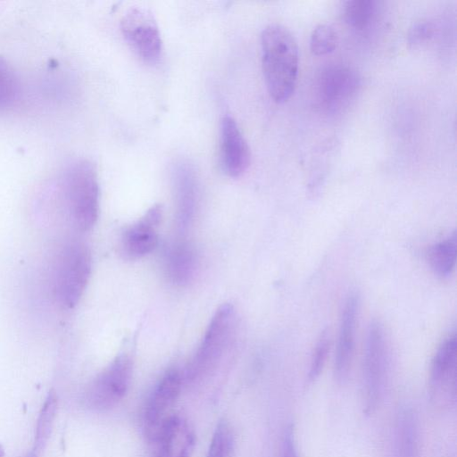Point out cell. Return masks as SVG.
<instances>
[{
	"mask_svg": "<svg viewBox=\"0 0 457 457\" xmlns=\"http://www.w3.org/2000/svg\"><path fill=\"white\" fill-rule=\"evenodd\" d=\"M262 66L267 89L277 103L293 95L299 69V50L292 32L286 26L272 23L261 35Z\"/></svg>",
	"mask_w": 457,
	"mask_h": 457,
	"instance_id": "1",
	"label": "cell"
},
{
	"mask_svg": "<svg viewBox=\"0 0 457 457\" xmlns=\"http://www.w3.org/2000/svg\"><path fill=\"white\" fill-rule=\"evenodd\" d=\"M59 198L71 226L86 232L96 223L99 210V185L95 165L87 160L71 163L59 185Z\"/></svg>",
	"mask_w": 457,
	"mask_h": 457,
	"instance_id": "2",
	"label": "cell"
},
{
	"mask_svg": "<svg viewBox=\"0 0 457 457\" xmlns=\"http://www.w3.org/2000/svg\"><path fill=\"white\" fill-rule=\"evenodd\" d=\"M90 270L91 255L84 243L69 239L57 245L50 264L54 300L64 308H73L87 287Z\"/></svg>",
	"mask_w": 457,
	"mask_h": 457,
	"instance_id": "3",
	"label": "cell"
},
{
	"mask_svg": "<svg viewBox=\"0 0 457 457\" xmlns=\"http://www.w3.org/2000/svg\"><path fill=\"white\" fill-rule=\"evenodd\" d=\"M234 320V310L228 303L221 305L215 312L197 350L186 368L184 382H200L215 370L230 341Z\"/></svg>",
	"mask_w": 457,
	"mask_h": 457,
	"instance_id": "4",
	"label": "cell"
},
{
	"mask_svg": "<svg viewBox=\"0 0 457 457\" xmlns=\"http://www.w3.org/2000/svg\"><path fill=\"white\" fill-rule=\"evenodd\" d=\"M387 347L382 324L372 321L368 328L362 370L363 408L372 414L380 403L386 382Z\"/></svg>",
	"mask_w": 457,
	"mask_h": 457,
	"instance_id": "5",
	"label": "cell"
},
{
	"mask_svg": "<svg viewBox=\"0 0 457 457\" xmlns=\"http://www.w3.org/2000/svg\"><path fill=\"white\" fill-rule=\"evenodd\" d=\"M122 36L145 62L154 64L162 54V37L153 13L143 7H131L120 20Z\"/></svg>",
	"mask_w": 457,
	"mask_h": 457,
	"instance_id": "6",
	"label": "cell"
},
{
	"mask_svg": "<svg viewBox=\"0 0 457 457\" xmlns=\"http://www.w3.org/2000/svg\"><path fill=\"white\" fill-rule=\"evenodd\" d=\"M132 377V361L126 355L116 357L88 386L85 401L96 411L115 406L125 395Z\"/></svg>",
	"mask_w": 457,
	"mask_h": 457,
	"instance_id": "7",
	"label": "cell"
},
{
	"mask_svg": "<svg viewBox=\"0 0 457 457\" xmlns=\"http://www.w3.org/2000/svg\"><path fill=\"white\" fill-rule=\"evenodd\" d=\"M359 87V76L352 68L342 64L328 66L317 82L318 103L328 113L339 112L350 104Z\"/></svg>",
	"mask_w": 457,
	"mask_h": 457,
	"instance_id": "8",
	"label": "cell"
},
{
	"mask_svg": "<svg viewBox=\"0 0 457 457\" xmlns=\"http://www.w3.org/2000/svg\"><path fill=\"white\" fill-rule=\"evenodd\" d=\"M456 335L449 334L438 346L430 368V395L441 408L451 407L456 400Z\"/></svg>",
	"mask_w": 457,
	"mask_h": 457,
	"instance_id": "9",
	"label": "cell"
},
{
	"mask_svg": "<svg viewBox=\"0 0 457 457\" xmlns=\"http://www.w3.org/2000/svg\"><path fill=\"white\" fill-rule=\"evenodd\" d=\"M183 382V374L178 369L171 368L154 386L144 411V429L149 440L154 438L161 425L172 414L170 410L179 397Z\"/></svg>",
	"mask_w": 457,
	"mask_h": 457,
	"instance_id": "10",
	"label": "cell"
},
{
	"mask_svg": "<svg viewBox=\"0 0 457 457\" xmlns=\"http://www.w3.org/2000/svg\"><path fill=\"white\" fill-rule=\"evenodd\" d=\"M360 298L350 293L342 308L337 344L334 361V378L337 384H344L349 375L354 352L355 331L358 320Z\"/></svg>",
	"mask_w": 457,
	"mask_h": 457,
	"instance_id": "11",
	"label": "cell"
},
{
	"mask_svg": "<svg viewBox=\"0 0 457 457\" xmlns=\"http://www.w3.org/2000/svg\"><path fill=\"white\" fill-rule=\"evenodd\" d=\"M220 161L222 170L231 178L244 174L251 161L248 144L237 121L228 115L220 124Z\"/></svg>",
	"mask_w": 457,
	"mask_h": 457,
	"instance_id": "12",
	"label": "cell"
},
{
	"mask_svg": "<svg viewBox=\"0 0 457 457\" xmlns=\"http://www.w3.org/2000/svg\"><path fill=\"white\" fill-rule=\"evenodd\" d=\"M151 441L155 444L154 457H190L195 437L187 420L172 413Z\"/></svg>",
	"mask_w": 457,
	"mask_h": 457,
	"instance_id": "13",
	"label": "cell"
},
{
	"mask_svg": "<svg viewBox=\"0 0 457 457\" xmlns=\"http://www.w3.org/2000/svg\"><path fill=\"white\" fill-rule=\"evenodd\" d=\"M162 218V208L154 205L136 223L129 227L121 237V250L129 259H137L151 253L158 242L157 227Z\"/></svg>",
	"mask_w": 457,
	"mask_h": 457,
	"instance_id": "14",
	"label": "cell"
},
{
	"mask_svg": "<svg viewBox=\"0 0 457 457\" xmlns=\"http://www.w3.org/2000/svg\"><path fill=\"white\" fill-rule=\"evenodd\" d=\"M172 181L177 220L180 227L185 228L193 219L197 204L198 184L195 166L186 160L174 163Z\"/></svg>",
	"mask_w": 457,
	"mask_h": 457,
	"instance_id": "15",
	"label": "cell"
},
{
	"mask_svg": "<svg viewBox=\"0 0 457 457\" xmlns=\"http://www.w3.org/2000/svg\"><path fill=\"white\" fill-rule=\"evenodd\" d=\"M391 451L392 457H420L419 424L411 408H401L395 417Z\"/></svg>",
	"mask_w": 457,
	"mask_h": 457,
	"instance_id": "16",
	"label": "cell"
},
{
	"mask_svg": "<svg viewBox=\"0 0 457 457\" xmlns=\"http://www.w3.org/2000/svg\"><path fill=\"white\" fill-rule=\"evenodd\" d=\"M196 269V255L193 246L179 241L172 244L165 254V270L169 279L177 284H187Z\"/></svg>",
	"mask_w": 457,
	"mask_h": 457,
	"instance_id": "17",
	"label": "cell"
},
{
	"mask_svg": "<svg viewBox=\"0 0 457 457\" xmlns=\"http://www.w3.org/2000/svg\"><path fill=\"white\" fill-rule=\"evenodd\" d=\"M456 233L453 231L429 249L428 262L438 277L446 278L453 274L456 262Z\"/></svg>",
	"mask_w": 457,
	"mask_h": 457,
	"instance_id": "18",
	"label": "cell"
},
{
	"mask_svg": "<svg viewBox=\"0 0 457 457\" xmlns=\"http://www.w3.org/2000/svg\"><path fill=\"white\" fill-rule=\"evenodd\" d=\"M377 12L374 0H350L343 6V18L351 28L362 30L369 27Z\"/></svg>",
	"mask_w": 457,
	"mask_h": 457,
	"instance_id": "19",
	"label": "cell"
},
{
	"mask_svg": "<svg viewBox=\"0 0 457 457\" xmlns=\"http://www.w3.org/2000/svg\"><path fill=\"white\" fill-rule=\"evenodd\" d=\"M57 410V397L54 391L49 392L39 412L36 426L35 445L39 449L47 441Z\"/></svg>",
	"mask_w": 457,
	"mask_h": 457,
	"instance_id": "20",
	"label": "cell"
},
{
	"mask_svg": "<svg viewBox=\"0 0 457 457\" xmlns=\"http://www.w3.org/2000/svg\"><path fill=\"white\" fill-rule=\"evenodd\" d=\"M235 438L230 425L220 421L213 433L206 457H232Z\"/></svg>",
	"mask_w": 457,
	"mask_h": 457,
	"instance_id": "21",
	"label": "cell"
},
{
	"mask_svg": "<svg viewBox=\"0 0 457 457\" xmlns=\"http://www.w3.org/2000/svg\"><path fill=\"white\" fill-rule=\"evenodd\" d=\"M337 43V31L328 23L318 24L310 36V49L315 55L331 53L336 48Z\"/></svg>",
	"mask_w": 457,
	"mask_h": 457,
	"instance_id": "22",
	"label": "cell"
},
{
	"mask_svg": "<svg viewBox=\"0 0 457 457\" xmlns=\"http://www.w3.org/2000/svg\"><path fill=\"white\" fill-rule=\"evenodd\" d=\"M329 335L327 330H324L320 335V337L316 342L312 354L310 369L308 372V381L310 383L314 382L321 373L326 363L329 351Z\"/></svg>",
	"mask_w": 457,
	"mask_h": 457,
	"instance_id": "23",
	"label": "cell"
},
{
	"mask_svg": "<svg viewBox=\"0 0 457 457\" xmlns=\"http://www.w3.org/2000/svg\"><path fill=\"white\" fill-rule=\"evenodd\" d=\"M17 90V80L12 70L0 57V107L6 106L13 102Z\"/></svg>",
	"mask_w": 457,
	"mask_h": 457,
	"instance_id": "24",
	"label": "cell"
},
{
	"mask_svg": "<svg viewBox=\"0 0 457 457\" xmlns=\"http://www.w3.org/2000/svg\"><path fill=\"white\" fill-rule=\"evenodd\" d=\"M435 26L428 20L418 21L412 24L408 32V43L417 46L429 40L434 34Z\"/></svg>",
	"mask_w": 457,
	"mask_h": 457,
	"instance_id": "25",
	"label": "cell"
},
{
	"mask_svg": "<svg viewBox=\"0 0 457 457\" xmlns=\"http://www.w3.org/2000/svg\"><path fill=\"white\" fill-rule=\"evenodd\" d=\"M281 457H299L292 427L287 428L285 434Z\"/></svg>",
	"mask_w": 457,
	"mask_h": 457,
	"instance_id": "26",
	"label": "cell"
},
{
	"mask_svg": "<svg viewBox=\"0 0 457 457\" xmlns=\"http://www.w3.org/2000/svg\"><path fill=\"white\" fill-rule=\"evenodd\" d=\"M28 457H37V455L34 453H30Z\"/></svg>",
	"mask_w": 457,
	"mask_h": 457,
	"instance_id": "27",
	"label": "cell"
}]
</instances>
